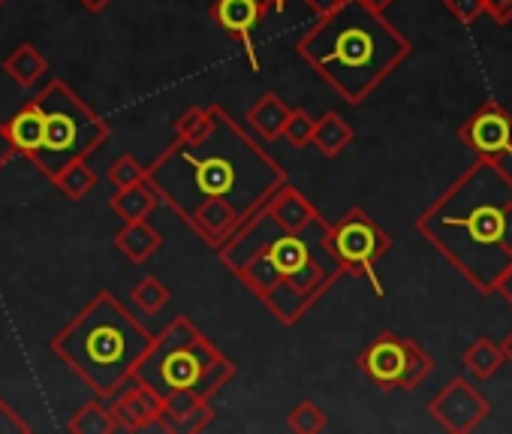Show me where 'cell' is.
<instances>
[{
  "instance_id": "14",
  "label": "cell",
  "mask_w": 512,
  "mask_h": 434,
  "mask_svg": "<svg viewBox=\"0 0 512 434\" xmlns=\"http://www.w3.org/2000/svg\"><path fill=\"white\" fill-rule=\"evenodd\" d=\"M214 422V410L208 398H199L193 392H172L160 401V431H178V434H196L205 431Z\"/></svg>"
},
{
  "instance_id": "16",
  "label": "cell",
  "mask_w": 512,
  "mask_h": 434,
  "mask_svg": "<svg viewBox=\"0 0 512 434\" xmlns=\"http://www.w3.org/2000/svg\"><path fill=\"white\" fill-rule=\"evenodd\" d=\"M160 205V196L157 190L151 187V181H139V184H130V187H118L109 199V208L118 221L130 224V221H148V217L157 211Z\"/></svg>"
},
{
  "instance_id": "12",
  "label": "cell",
  "mask_w": 512,
  "mask_h": 434,
  "mask_svg": "<svg viewBox=\"0 0 512 434\" xmlns=\"http://www.w3.org/2000/svg\"><path fill=\"white\" fill-rule=\"evenodd\" d=\"M269 10H272L269 0H214L208 10L211 22L244 46V55L253 73L260 70V61H256V49H253V31L269 19Z\"/></svg>"
},
{
  "instance_id": "24",
  "label": "cell",
  "mask_w": 512,
  "mask_h": 434,
  "mask_svg": "<svg viewBox=\"0 0 512 434\" xmlns=\"http://www.w3.org/2000/svg\"><path fill=\"white\" fill-rule=\"evenodd\" d=\"M172 293L169 287L157 278V275H145L133 290H130V305L145 314V317H157L166 305H169Z\"/></svg>"
},
{
  "instance_id": "25",
  "label": "cell",
  "mask_w": 512,
  "mask_h": 434,
  "mask_svg": "<svg viewBox=\"0 0 512 434\" xmlns=\"http://www.w3.org/2000/svg\"><path fill=\"white\" fill-rule=\"evenodd\" d=\"M326 425H329V419H326L323 407L314 401H299L287 413V428L296 434H320V431H326Z\"/></svg>"
},
{
  "instance_id": "6",
  "label": "cell",
  "mask_w": 512,
  "mask_h": 434,
  "mask_svg": "<svg viewBox=\"0 0 512 434\" xmlns=\"http://www.w3.org/2000/svg\"><path fill=\"white\" fill-rule=\"evenodd\" d=\"M232 377L235 362L187 317H175L160 335H154L151 350L133 374V380L148 386L160 401L172 392H193L211 401Z\"/></svg>"
},
{
  "instance_id": "9",
  "label": "cell",
  "mask_w": 512,
  "mask_h": 434,
  "mask_svg": "<svg viewBox=\"0 0 512 434\" xmlns=\"http://www.w3.org/2000/svg\"><path fill=\"white\" fill-rule=\"evenodd\" d=\"M359 368L383 392H413L434 371V356L413 338L380 332L359 353Z\"/></svg>"
},
{
  "instance_id": "8",
  "label": "cell",
  "mask_w": 512,
  "mask_h": 434,
  "mask_svg": "<svg viewBox=\"0 0 512 434\" xmlns=\"http://www.w3.org/2000/svg\"><path fill=\"white\" fill-rule=\"evenodd\" d=\"M329 251L338 260L344 275L365 278L377 296H383V284L377 278V263L389 254L392 239L374 221L365 208H350L341 221L329 224Z\"/></svg>"
},
{
  "instance_id": "36",
  "label": "cell",
  "mask_w": 512,
  "mask_h": 434,
  "mask_svg": "<svg viewBox=\"0 0 512 434\" xmlns=\"http://www.w3.org/2000/svg\"><path fill=\"white\" fill-rule=\"evenodd\" d=\"M359 4L368 7V10H374V13H386L395 4V0H359Z\"/></svg>"
},
{
  "instance_id": "3",
  "label": "cell",
  "mask_w": 512,
  "mask_h": 434,
  "mask_svg": "<svg viewBox=\"0 0 512 434\" xmlns=\"http://www.w3.org/2000/svg\"><path fill=\"white\" fill-rule=\"evenodd\" d=\"M416 233L482 296L512 266V172L476 160L416 221Z\"/></svg>"
},
{
  "instance_id": "37",
  "label": "cell",
  "mask_w": 512,
  "mask_h": 434,
  "mask_svg": "<svg viewBox=\"0 0 512 434\" xmlns=\"http://www.w3.org/2000/svg\"><path fill=\"white\" fill-rule=\"evenodd\" d=\"M497 344H500V350H503V359H506V362L512 365V332H509V335H506L503 341H497Z\"/></svg>"
},
{
  "instance_id": "27",
  "label": "cell",
  "mask_w": 512,
  "mask_h": 434,
  "mask_svg": "<svg viewBox=\"0 0 512 434\" xmlns=\"http://www.w3.org/2000/svg\"><path fill=\"white\" fill-rule=\"evenodd\" d=\"M145 178H148V172H145V166H142L133 154H121V157L109 166V181L115 184V190H118V187L139 184V181H145Z\"/></svg>"
},
{
  "instance_id": "35",
  "label": "cell",
  "mask_w": 512,
  "mask_h": 434,
  "mask_svg": "<svg viewBox=\"0 0 512 434\" xmlns=\"http://www.w3.org/2000/svg\"><path fill=\"white\" fill-rule=\"evenodd\" d=\"M79 4L88 10V13H103V10H109L115 0H79Z\"/></svg>"
},
{
  "instance_id": "32",
  "label": "cell",
  "mask_w": 512,
  "mask_h": 434,
  "mask_svg": "<svg viewBox=\"0 0 512 434\" xmlns=\"http://www.w3.org/2000/svg\"><path fill=\"white\" fill-rule=\"evenodd\" d=\"M341 4H344V0H305V7H308L317 19H323V16H329V13H335Z\"/></svg>"
},
{
  "instance_id": "5",
  "label": "cell",
  "mask_w": 512,
  "mask_h": 434,
  "mask_svg": "<svg viewBox=\"0 0 512 434\" xmlns=\"http://www.w3.org/2000/svg\"><path fill=\"white\" fill-rule=\"evenodd\" d=\"M154 332L109 290H100L70 317L49 350L94 392V398H112L136 374V365L151 350Z\"/></svg>"
},
{
  "instance_id": "22",
  "label": "cell",
  "mask_w": 512,
  "mask_h": 434,
  "mask_svg": "<svg viewBox=\"0 0 512 434\" xmlns=\"http://www.w3.org/2000/svg\"><path fill=\"white\" fill-rule=\"evenodd\" d=\"M67 431H73V434H112V431H118V425H115L106 401L91 398L82 407H76V413L67 422Z\"/></svg>"
},
{
  "instance_id": "34",
  "label": "cell",
  "mask_w": 512,
  "mask_h": 434,
  "mask_svg": "<svg viewBox=\"0 0 512 434\" xmlns=\"http://www.w3.org/2000/svg\"><path fill=\"white\" fill-rule=\"evenodd\" d=\"M13 157H16V151H13V145H10V139H7L4 124H0V169H4Z\"/></svg>"
},
{
  "instance_id": "20",
  "label": "cell",
  "mask_w": 512,
  "mask_h": 434,
  "mask_svg": "<svg viewBox=\"0 0 512 434\" xmlns=\"http://www.w3.org/2000/svg\"><path fill=\"white\" fill-rule=\"evenodd\" d=\"M356 139V130L347 118H341L338 112H326L314 121V136L311 145L323 154V157H338L341 151H347Z\"/></svg>"
},
{
  "instance_id": "38",
  "label": "cell",
  "mask_w": 512,
  "mask_h": 434,
  "mask_svg": "<svg viewBox=\"0 0 512 434\" xmlns=\"http://www.w3.org/2000/svg\"><path fill=\"white\" fill-rule=\"evenodd\" d=\"M269 4H272V7H275L278 13H284V10H287V4H290V0H269Z\"/></svg>"
},
{
  "instance_id": "4",
  "label": "cell",
  "mask_w": 512,
  "mask_h": 434,
  "mask_svg": "<svg viewBox=\"0 0 512 434\" xmlns=\"http://www.w3.org/2000/svg\"><path fill=\"white\" fill-rule=\"evenodd\" d=\"M410 52V40L359 0H344L296 40V55L350 106L365 103Z\"/></svg>"
},
{
  "instance_id": "19",
  "label": "cell",
  "mask_w": 512,
  "mask_h": 434,
  "mask_svg": "<svg viewBox=\"0 0 512 434\" xmlns=\"http://www.w3.org/2000/svg\"><path fill=\"white\" fill-rule=\"evenodd\" d=\"M4 73L19 88H37L49 76V61L43 58V52L34 43H22L4 58Z\"/></svg>"
},
{
  "instance_id": "39",
  "label": "cell",
  "mask_w": 512,
  "mask_h": 434,
  "mask_svg": "<svg viewBox=\"0 0 512 434\" xmlns=\"http://www.w3.org/2000/svg\"><path fill=\"white\" fill-rule=\"evenodd\" d=\"M10 4V0H0V7H7Z\"/></svg>"
},
{
  "instance_id": "1",
  "label": "cell",
  "mask_w": 512,
  "mask_h": 434,
  "mask_svg": "<svg viewBox=\"0 0 512 434\" xmlns=\"http://www.w3.org/2000/svg\"><path fill=\"white\" fill-rule=\"evenodd\" d=\"M145 172L157 196L184 224L196 205L208 199L232 205L247 221L284 181H290L287 169L220 103L208 106V121L196 133L175 136Z\"/></svg>"
},
{
  "instance_id": "23",
  "label": "cell",
  "mask_w": 512,
  "mask_h": 434,
  "mask_svg": "<svg viewBox=\"0 0 512 434\" xmlns=\"http://www.w3.org/2000/svg\"><path fill=\"white\" fill-rule=\"evenodd\" d=\"M52 184H55L70 202H82V199L97 187V172L88 166V160H76V163H70L64 172H58V175L52 178Z\"/></svg>"
},
{
  "instance_id": "11",
  "label": "cell",
  "mask_w": 512,
  "mask_h": 434,
  "mask_svg": "<svg viewBox=\"0 0 512 434\" xmlns=\"http://www.w3.org/2000/svg\"><path fill=\"white\" fill-rule=\"evenodd\" d=\"M461 139L482 160H512V115L497 100H488L464 121Z\"/></svg>"
},
{
  "instance_id": "15",
  "label": "cell",
  "mask_w": 512,
  "mask_h": 434,
  "mask_svg": "<svg viewBox=\"0 0 512 434\" xmlns=\"http://www.w3.org/2000/svg\"><path fill=\"white\" fill-rule=\"evenodd\" d=\"M7 130V139L13 145V151L19 157H34L43 145V136H46V115H43V106L37 100H28L25 106H19L13 112V118L4 124Z\"/></svg>"
},
{
  "instance_id": "17",
  "label": "cell",
  "mask_w": 512,
  "mask_h": 434,
  "mask_svg": "<svg viewBox=\"0 0 512 434\" xmlns=\"http://www.w3.org/2000/svg\"><path fill=\"white\" fill-rule=\"evenodd\" d=\"M290 112H293V109H290L278 94H263L260 100H256V103L250 106V112H247L244 121H247V127H250L256 136H260V139L275 142V139H281Z\"/></svg>"
},
{
  "instance_id": "33",
  "label": "cell",
  "mask_w": 512,
  "mask_h": 434,
  "mask_svg": "<svg viewBox=\"0 0 512 434\" xmlns=\"http://www.w3.org/2000/svg\"><path fill=\"white\" fill-rule=\"evenodd\" d=\"M494 293L512 308V266H506V272L497 278V284H494Z\"/></svg>"
},
{
  "instance_id": "2",
  "label": "cell",
  "mask_w": 512,
  "mask_h": 434,
  "mask_svg": "<svg viewBox=\"0 0 512 434\" xmlns=\"http://www.w3.org/2000/svg\"><path fill=\"white\" fill-rule=\"evenodd\" d=\"M326 236V217L305 230H287L260 205L217 248V257L278 323L296 326L344 278Z\"/></svg>"
},
{
  "instance_id": "31",
  "label": "cell",
  "mask_w": 512,
  "mask_h": 434,
  "mask_svg": "<svg viewBox=\"0 0 512 434\" xmlns=\"http://www.w3.org/2000/svg\"><path fill=\"white\" fill-rule=\"evenodd\" d=\"M482 13L488 19H494L497 25H509L512 22V0H482Z\"/></svg>"
},
{
  "instance_id": "7",
  "label": "cell",
  "mask_w": 512,
  "mask_h": 434,
  "mask_svg": "<svg viewBox=\"0 0 512 434\" xmlns=\"http://www.w3.org/2000/svg\"><path fill=\"white\" fill-rule=\"evenodd\" d=\"M46 115V136L31 157L43 178H55L76 160H88L109 139V124L58 76H52L34 97Z\"/></svg>"
},
{
  "instance_id": "13",
  "label": "cell",
  "mask_w": 512,
  "mask_h": 434,
  "mask_svg": "<svg viewBox=\"0 0 512 434\" xmlns=\"http://www.w3.org/2000/svg\"><path fill=\"white\" fill-rule=\"evenodd\" d=\"M106 407L118 431H148L160 422V398L136 380H130L112 398H106Z\"/></svg>"
},
{
  "instance_id": "30",
  "label": "cell",
  "mask_w": 512,
  "mask_h": 434,
  "mask_svg": "<svg viewBox=\"0 0 512 434\" xmlns=\"http://www.w3.org/2000/svg\"><path fill=\"white\" fill-rule=\"evenodd\" d=\"M208 121V106L205 109H187L178 121H175V136H190V133H196L202 124Z\"/></svg>"
},
{
  "instance_id": "18",
  "label": "cell",
  "mask_w": 512,
  "mask_h": 434,
  "mask_svg": "<svg viewBox=\"0 0 512 434\" xmlns=\"http://www.w3.org/2000/svg\"><path fill=\"white\" fill-rule=\"evenodd\" d=\"M115 248L136 266L148 263L160 248H163V236L148 224V221H130L118 230L115 236Z\"/></svg>"
},
{
  "instance_id": "29",
  "label": "cell",
  "mask_w": 512,
  "mask_h": 434,
  "mask_svg": "<svg viewBox=\"0 0 512 434\" xmlns=\"http://www.w3.org/2000/svg\"><path fill=\"white\" fill-rule=\"evenodd\" d=\"M446 13L458 22V25H473L482 13V0H443Z\"/></svg>"
},
{
  "instance_id": "10",
  "label": "cell",
  "mask_w": 512,
  "mask_h": 434,
  "mask_svg": "<svg viewBox=\"0 0 512 434\" xmlns=\"http://www.w3.org/2000/svg\"><path fill=\"white\" fill-rule=\"evenodd\" d=\"M428 413L440 428H446L452 434H470L488 419L491 404L467 377H452L428 401Z\"/></svg>"
},
{
  "instance_id": "26",
  "label": "cell",
  "mask_w": 512,
  "mask_h": 434,
  "mask_svg": "<svg viewBox=\"0 0 512 434\" xmlns=\"http://www.w3.org/2000/svg\"><path fill=\"white\" fill-rule=\"evenodd\" d=\"M314 121H317V118H311L305 109H293L290 118H287V124H284V133H281V136H284L293 148H305V145H311Z\"/></svg>"
},
{
  "instance_id": "28",
  "label": "cell",
  "mask_w": 512,
  "mask_h": 434,
  "mask_svg": "<svg viewBox=\"0 0 512 434\" xmlns=\"http://www.w3.org/2000/svg\"><path fill=\"white\" fill-rule=\"evenodd\" d=\"M28 431H34V425L10 401L0 398V434H28Z\"/></svg>"
},
{
  "instance_id": "21",
  "label": "cell",
  "mask_w": 512,
  "mask_h": 434,
  "mask_svg": "<svg viewBox=\"0 0 512 434\" xmlns=\"http://www.w3.org/2000/svg\"><path fill=\"white\" fill-rule=\"evenodd\" d=\"M461 365L473 374V380H491V377L506 365V359H503V350H500L497 341L479 335V338L464 350Z\"/></svg>"
}]
</instances>
